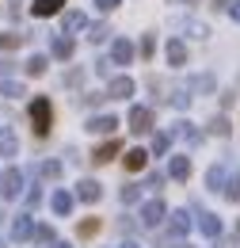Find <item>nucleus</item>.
Listing matches in <instances>:
<instances>
[{
    "mask_svg": "<svg viewBox=\"0 0 240 248\" xmlns=\"http://www.w3.org/2000/svg\"><path fill=\"white\" fill-rule=\"evenodd\" d=\"M103 99H107V92H88V95H84V107L95 111V107H103Z\"/></svg>",
    "mask_w": 240,
    "mask_h": 248,
    "instance_id": "39",
    "label": "nucleus"
},
{
    "mask_svg": "<svg viewBox=\"0 0 240 248\" xmlns=\"http://www.w3.org/2000/svg\"><path fill=\"white\" fill-rule=\"evenodd\" d=\"M213 8H217V12H229V8H233V0H213Z\"/></svg>",
    "mask_w": 240,
    "mask_h": 248,
    "instance_id": "47",
    "label": "nucleus"
},
{
    "mask_svg": "<svg viewBox=\"0 0 240 248\" xmlns=\"http://www.w3.org/2000/svg\"><path fill=\"white\" fill-rule=\"evenodd\" d=\"M42 202V187H27V206H38Z\"/></svg>",
    "mask_w": 240,
    "mask_h": 248,
    "instance_id": "42",
    "label": "nucleus"
},
{
    "mask_svg": "<svg viewBox=\"0 0 240 248\" xmlns=\"http://www.w3.org/2000/svg\"><path fill=\"white\" fill-rule=\"evenodd\" d=\"M119 199L126 202V206H134V202H141V184H122Z\"/></svg>",
    "mask_w": 240,
    "mask_h": 248,
    "instance_id": "31",
    "label": "nucleus"
},
{
    "mask_svg": "<svg viewBox=\"0 0 240 248\" xmlns=\"http://www.w3.org/2000/svg\"><path fill=\"white\" fill-rule=\"evenodd\" d=\"M0 180H4V172H0Z\"/></svg>",
    "mask_w": 240,
    "mask_h": 248,
    "instance_id": "52",
    "label": "nucleus"
},
{
    "mask_svg": "<svg viewBox=\"0 0 240 248\" xmlns=\"http://www.w3.org/2000/svg\"><path fill=\"white\" fill-rule=\"evenodd\" d=\"M134 92H137L134 77H111V80H107V95H111V99H134Z\"/></svg>",
    "mask_w": 240,
    "mask_h": 248,
    "instance_id": "12",
    "label": "nucleus"
},
{
    "mask_svg": "<svg viewBox=\"0 0 240 248\" xmlns=\"http://www.w3.org/2000/svg\"><path fill=\"white\" fill-rule=\"evenodd\" d=\"M27 191V180H23V172L19 168H4V180H0V199H19Z\"/></svg>",
    "mask_w": 240,
    "mask_h": 248,
    "instance_id": "5",
    "label": "nucleus"
},
{
    "mask_svg": "<svg viewBox=\"0 0 240 248\" xmlns=\"http://www.w3.org/2000/svg\"><path fill=\"white\" fill-rule=\"evenodd\" d=\"M172 138H180V141H183V145H187V149H198L206 134H202L198 126L191 123V119H180V123H172Z\"/></svg>",
    "mask_w": 240,
    "mask_h": 248,
    "instance_id": "6",
    "label": "nucleus"
},
{
    "mask_svg": "<svg viewBox=\"0 0 240 248\" xmlns=\"http://www.w3.org/2000/svg\"><path fill=\"white\" fill-rule=\"evenodd\" d=\"M38 176H42V180H58L61 176V160H42V164H38Z\"/></svg>",
    "mask_w": 240,
    "mask_h": 248,
    "instance_id": "36",
    "label": "nucleus"
},
{
    "mask_svg": "<svg viewBox=\"0 0 240 248\" xmlns=\"http://www.w3.org/2000/svg\"><path fill=\"white\" fill-rule=\"evenodd\" d=\"M168 248H191V245H187V241H172Z\"/></svg>",
    "mask_w": 240,
    "mask_h": 248,
    "instance_id": "50",
    "label": "nucleus"
},
{
    "mask_svg": "<svg viewBox=\"0 0 240 248\" xmlns=\"http://www.w3.org/2000/svg\"><path fill=\"white\" fill-rule=\"evenodd\" d=\"M119 153H122V141H119V138H111V141H103V145L91 149V164H111Z\"/></svg>",
    "mask_w": 240,
    "mask_h": 248,
    "instance_id": "17",
    "label": "nucleus"
},
{
    "mask_svg": "<svg viewBox=\"0 0 240 248\" xmlns=\"http://www.w3.org/2000/svg\"><path fill=\"white\" fill-rule=\"evenodd\" d=\"M137 54H141V62H149L152 54H156V38H152V34H141V42H137Z\"/></svg>",
    "mask_w": 240,
    "mask_h": 248,
    "instance_id": "37",
    "label": "nucleus"
},
{
    "mask_svg": "<svg viewBox=\"0 0 240 248\" xmlns=\"http://www.w3.org/2000/svg\"><path fill=\"white\" fill-rule=\"evenodd\" d=\"M107 38H111V23H103V19H95V23L88 27V42H91V46H103Z\"/></svg>",
    "mask_w": 240,
    "mask_h": 248,
    "instance_id": "27",
    "label": "nucleus"
},
{
    "mask_svg": "<svg viewBox=\"0 0 240 248\" xmlns=\"http://www.w3.org/2000/svg\"><path fill=\"white\" fill-rule=\"evenodd\" d=\"M0 95H8V99H19V95H27V88H23V80H15V77H4V80H0Z\"/></svg>",
    "mask_w": 240,
    "mask_h": 248,
    "instance_id": "30",
    "label": "nucleus"
},
{
    "mask_svg": "<svg viewBox=\"0 0 240 248\" xmlns=\"http://www.w3.org/2000/svg\"><path fill=\"white\" fill-rule=\"evenodd\" d=\"M73 202H76V195H69V191H54V195H50V210H54L58 217L73 214Z\"/></svg>",
    "mask_w": 240,
    "mask_h": 248,
    "instance_id": "19",
    "label": "nucleus"
},
{
    "mask_svg": "<svg viewBox=\"0 0 240 248\" xmlns=\"http://www.w3.org/2000/svg\"><path fill=\"white\" fill-rule=\"evenodd\" d=\"M12 69H15V62H8V58H0V77H12Z\"/></svg>",
    "mask_w": 240,
    "mask_h": 248,
    "instance_id": "44",
    "label": "nucleus"
},
{
    "mask_svg": "<svg viewBox=\"0 0 240 248\" xmlns=\"http://www.w3.org/2000/svg\"><path fill=\"white\" fill-rule=\"evenodd\" d=\"M168 180H176V184H187V180H191V156L187 153L168 156Z\"/></svg>",
    "mask_w": 240,
    "mask_h": 248,
    "instance_id": "11",
    "label": "nucleus"
},
{
    "mask_svg": "<svg viewBox=\"0 0 240 248\" xmlns=\"http://www.w3.org/2000/svg\"><path fill=\"white\" fill-rule=\"evenodd\" d=\"M0 156H19V134L12 126H0Z\"/></svg>",
    "mask_w": 240,
    "mask_h": 248,
    "instance_id": "21",
    "label": "nucleus"
},
{
    "mask_svg": "<svg viewBox=\"0 0 240 248\" xmlns=\"http://www.w3.org/2000/svg\"><path fill=\"white\" fill-rule=\"evenodd\" d=\"M30 126H34L38 138L50 134V126H54V103H50V95H34L30 99Z\"/></svg>",
    "mask_w": 240,
    "mask_h": 248,
    "instance_id": "1",
    "label": "nucleus"
},
{
    "mask_svg": "<svg viewBox=\"0 0 240 248\" xmlns=\"http://www.w3.org/2000/svg\"><path fill=\"white\" fill-rule=\"evenodd\" d=\"M50 248H73V245H69V241H54Z\"/></svg>",
    "mask_w": 240,
    "mask_h": 248,
    "instance_id": "49",
    "label": "nucleus"
},
{
    "mask_svg": "<svg viewBox=\"0 0 240 248\" xmlns=\"http://www.w3.org/2000/svg\"><path fill=\"white\" fill-rule=\"evenodd\" d=\"M176 31H183L187 38H210V27L198 19H176Z\"/></svg>",
    "mask_w": 240,
    "mask_h": 248,
    "instance_id": "24",
    "label": "nucleus"
},
{
    "mask_svg": "<svg viewBox=\"0 0 240 248\" xmlns=\"http://www.w3.org/2000/svg\"><path fill=\"white\" fill-rule=\"evenodd\" d=\"M119 248H141V245H137V241H122Z\"/></svg>",
    "mask_w": 240,
    "mask_h": 248,
    "instance_id": "48",
    "label": "nucleus"
},
{
    "mask_svg": "<svg viewBox=\"0 0 240 248\" xmlns=\"http://www.w3.org/2000/svg\"><path fill=\"white\" fill-rule=\"evenodd\" d=\"M191 229H195L191 210H172V214H168V233H172V241H187Z\"/></svg>",
    "mask_w": 240,
    "mask_h": 248,
    "instance_id": "7",
    "label": "nucleus"
},
{
    "mask_svg": "<svg viewBox=\"0 0 240 248\" xmlns=\"http://www.w3.org/2000/svg\"><path fill=\"white\" fill-rule=\"evenodd\" d=\"M54 241H58V233H54V225H38V229H34V245L50 248Z\"/></svg>",
    "mask_w": 240,
    "mask_h": 248,
    "instance_id": "32",
    "label": "nucleus"
},
{
    "mask_svg": "<svg viewBox=\"0 0 240 248\" xmlns=\"http://www.w3.org/2000/svg\"><path fill=\"white\" fill-rule=\"evenodd\" d=\"M119 229H122V233H130V229H134V217L122 214V217H119Z\"/></svg>",
    "mask_w": 240,
    "mask_h": 248,
    "instance_id": "45",
    "label": "nucleus"
},
{
    "mask_svg": "<svg viewBox=\"0 0 240 248\" xmlns=\"http://www.w3.org/2000/svg\"><path fill=\"white\" fill-rule=\"evenodd\" d=\"M111 58H99V62H95V73H99V77H107V80H111Z\"/></svg>",
    "mask_w": 240,
    "mask_h": 248,
    "instance_id": "40",
    "label": "nucleus"
},
{
    "mask_svg": "<svg viewBox=\"0 0 240 248\" xmlns=\"http://www.w3.org/2000/svg\"><path fill=\"white\" fill-rule=\"evenodd\" d=\"M126 123H130V134H152L156 130V115H152V107H145V103H134L130 107V115H126Z\"/></svg>",
    "mask_w": 240,
    "mask_h": 248,
    "instance_id": "2",
    "label": "nucleus"
},
{
    "mask_svg": "<svg viewBox=\"0 0 240 248\" xmlns=\"http://www.w3.org/2000/svg\"><path fill=\"white\" fill-rule=\"evenodd\" d=\"M88 16L84 12H76V8H69V12H61V31L65 34H76V31H88Z\"/></svg>",
    "mask_w": 240,
    "mask_h": 248,
    "instance_id": "13",
    "label": "nucleus"
},
{
    "mask_svg": "<svg viewBox=\"0 0 240 248\" xmlns=\"http://www.w3.org/2000/svg\"><path fill=\"white\" fill-rule=\"evenodd\" d=\"M134 58H137V46L130 38H111V62L115 65H130Z\"/></svg>",
    "mask_w": 240,
    "mask_h": 248,
    "instance_id": "10",
    "label": "nucleus"
},
{
    "mask_svg": "<svg viewBox=\"0 0 240 248\" xmlns=\"http://www.w3.org/2000/svg\"><path fill=\"white\" fill-rule=\"evenodd\" d=\"M221 195H225L229 202H240V172H233V176H229V184H225V191H221Z\"/></svg>",
    "mask_w": 240,
    "mask_h": 248,
    "instance_id": "35",
    "label": "nucleus"
},
{
    "mask_svg": "<svg viewBox=\"0 0 240 248\" xmlns=\"http://www.w3.org/2000/svg\"><path fill=\"white\" fill-rule=\"evenodd\" d=\"M213 248H240V241H237V237H225V233H221V237L213 241Z\"/></svg>",
    "mask_w": 240,
    "mask_h": 248,
    "instance_id": "41",
    "label": "nucleus"
},
{
    "mask_svg": "<svg viewBox=\"0 0 240 248\" xmlns=\"http://www.w3.org/2000/svg\"><path fill=\"white\" fill-rule=\"evenodd\" d=\"M164 58H168L172 69H183V65H187V42L172 34V38H168V46H164Z\"/></svg>",
    "mask_w": 240,
    "mask_h": 248,
    "instance_id": "14",
    "label": "nucleus"
},
{
    "mask_svg": "<svg viewBox=\"0 0 240 248\" xmlns=\"http://www.w3.org/2000/svg\"><path fill=\"white\" fill-rule=\"evenodd\" d=\"M99 229H103V217H84V221H76V237H80V241H91Z\"/></svg>",
    "mask_w": 240,
    "mask_h": 248,
    "instance_id": "26",
    "label": "nucleus"
},
{
    "mask_svg": "<svg viewBox=\"0 0 240 248\" xmlns=\"http://www.w3.org/2000/svg\"><path fill=\"white\" fill-rule=\"evenodd\" d=\"M73 50H76V34H65V31H61L58 38L50 42V58H54V62H69Z\"/></svg>",
    "mask_w": 240,
    "mask_h": 248,
    "instance_id": "9",
    "label": "nucleus"
},
{
    "mask_svg": "<svg viewBox=\"0 0 240 248\" xmlns=\"http://www.w3.org/2000/svg\"><path fill=\"white\" fill-rule=\"evenodd\" d=\"M168 206H164V199H149V202H141V214H137V221L145 225V229H156V225H164L168 221Z\"/></svg>",
    "mask_w": 240,
    "mask_h": 248,
    "instance_id": "3",
    "label": "nucleus"
},
{
    "mask_svg": "<svg viewBox=\"0 0 240 248\" xmlns=\"http://www.w3.org/2000/svg\"><path fill=\"white\" fill-rule=\"evenodd\" d=\"M73 195H76L80 202H99V199H103V184H99V180H80Z\"/></svg>",
    "mask_w": 240,
    "mask_h": 248,
    "instance_id": "18",
    "label": "nucleus"
},
{
    "mask_svg": "<svg viewBox=\"0 0 240 248\" xmlns=\"http://www.w3.org/2000/svg\"><path fill=\"white\" fill-rule=\"evenodd\" d=\"M58 12H65V0H34V4H30V16H34V19H50V16H58Z\"/></svg>",
    "mask_w": 240,
    "mask_h": 248,
    "instance_id": "20",
    "label": "nucleus"
},
{
    "mask_svg": "<svg viewBox=\"0 0 240 248\" xmlns=\"http://www.w3.org/2000/svg\"><path fill=\"white\" fill-rule=\"evenodd\" d=\"M229 184V168L225 164H210V172H206V191H225Z\"/></svg>",
    "mask_w": 240,
    "mask_h": 248,
    "instance_id": "22",
    "label": "nucleus"
},
{
    "mask_svg": "<svg viewBox=\"0 0 240 248\" xmlns=\"http://www.w3.org/2000/svg\"><path fill=\"white\" fill-rule=\"evenodd\" d=\"M164 180H168V172H149V176H145V187L160 191V187H164Z\"/></svg>",
    "mask_w": 240,
    "mask_h": 248,
    "instance_id": "38",
    "label": "nucleus"
},
{
    "mask_svg": "<svg viewBox=\"0 0 240 248\" xmlns=\"http://www.w3.org/2000/svg\"><path fill=\"white\" fill-rule=\"evenodd\" d=\"M119 4H122V0H95V8H99V12H115Z\"/></svg>",
    "mask_w": 240,
    "mask_h": 248,
    "instance_id": "43",
    "label": "nucleus"
},
{
    "mask_svg": "<svg viewBox=\"0 0 240 248\" xmlns=\"http://www.w3.org/2000/svg\"><path fill=\"white\" fill-rule=\"evenodd\" d=\"M187 88L198 92V95H210L213 88H217V80H213V73H195V77L187 80Z\"/></svg>",
    "mask_w": 240,
    "mask_h": 248,
    "instance_id": "23",
    "label": "nucleus"
},
{
    "mask_svg": "<svg viewBox=\"0 0 240 248\" xmlns=\"http://www.w3.org/2000/svg\"><path fill=\"white\" fill-rule=\"evenodd\" d=\"M229 16H233V23L240 27V0H233V8H229Z\"/></svg>",
    "mask_w": 240,
    "mask_h": 248,
    "instance_id": "46",
    "label": "nucleus"
},
{
    "mask_svg": "<svg viewBox=\"0 0 240 248\" xmlns=\"http://www.w3.org/2000/svg\"><path fill=\"white\" fill-rule=\"evenodd\" d=\"M237 233H240V221H237Z\"/></svg>",
    "mask_w": 240,
    "mask_h": 248,
    "instance_id": "51",
    "label": "nucleus"
},
{
    "mask_svg": "<svg viewBox=\"0 0 240 248\" xmlns=\"http://www.w3.org/2000/svg\"><path fill=\"white\" fill-rule=\"evenodd\" d=\"M195 229L206 237V241H217L225 229H221V217L213 214V210H198V217H195Z\"/></svg>",
    "mask_w": 240,
    "mask_h": 248,
    "instance_id": "8",
    "label": "nucleus"
},
{
    "mask_svg": "<svg viewBox=\"0 0 240 248\" xmlns=\"http://www.w3.org/2000/svg\"><path fill=\"white\" fill-rule=\"evenodd\" d=\"M23 38H27L23 31H0V50H15Z\"/></svg>",
    "mask_w": 240,
    "mask_h": 248,
    "instance_id": "34",
    "label": "nucleus"
},
{
    "mask_svg": "<svg viewBox=\"0 0 240 248\" xmlns=\"http://www.w3.org/2000/svg\"><path fill=\"white\" fill-rule=\"evenodd\" d=\"M149 149H141V145H137V149H126V153H122V164H126V172H145V168H149Z\"/></svg>",
    "mask_w": 240,
    "mask_h": 248,
    "instance_id": "16",
    "label": "nucleus"
},
{
    "mask_svg": "<svg viewBox=\"0 0 240 248\" xmlns=\"http://www.w3.org/2000/svg\"><path fill=\"white\" fill-rule=\"evenodd\" d=\"M206 134H213V138H229V134H233V123H229L225 115H213L210 123H206Z\"/></svg>",
    "mask_w": 240,
    "mask_h": 248,
    "instance_id": "28",
    "label": "nucleus"
},
{
    "mask_svg": "<svg viewBox=\"0 0 240 248\" xmlns=\"http://www.w3.org/2000/svg\"><path fill=\"white\" fill-rule=\"evenodd\" d=\"M34 217L23 210V214H15L12 217V225H8V237H12V245H27V241H34Z\"/></svg>",
    "mask_w": 240,
    "mask_h": 248,
    "instance_id": "4",
    "label": "nucleus"
},
{
    "mask_svg": "<svg viewBox=\"0 0 240 248\" xmlns=\"http://www.w3.org/2000/svg\"><path fill=\"white\" fill-rule=\"evenodd\" d=\"M172 141H176L172 130H156V134H152V149H149V153L152 156H164L168 149H172Z\"/></svg>",
    "mask_w": 240,
    "mask_h": 248,
    "instance_id": "25",
    "label": "nucleus"
},
{
    "mask_svg": "<svg viewBox=\"0 0 240 248\" xmlns=\"http://www.w3.org/2000/svg\"><path fill=\"white\" fill-rule=\"evenodd\" d=\"M84 130H88V134H111V138H115V130H119V119H115V115H99V111H95L88 123H84Z\"/></svg>",
    "mask_w": 240,
    "mask_h": 248,
    "instance_id": "15",
    "label": "nucleus"
},
{
    "mask_svg": "<svg viewBox=\"0 0 240 248\" xmlns=\"http://www.w3.org/2000/svg\"><path fill=\"white\" fill-rule=\"evenodd\" d=\"M46 65H50V58H46V54L27 58V77H42V73H46Z\"/></svg>",
    "mask_w": 240,
    "mask_h": 248,
    "instance_id": "33",
    "label": "nucleus"
},
{
    "mask_svg": "<svg viewBox=\"0 0 240 248\" xmlns=\"http://www.w3.org/2000/svg\"><path fill=\"white\" fill-rule=\"evenodd\" d=\"M191 99H195L191 88H172V92H168V103H172L176 111H187V107H191Z\"/></svg>",
    "mask_w": 240,
    "mask_h": 248,
    "instance_id": "29",
    "label": "nucleus"
}]
</instances>
